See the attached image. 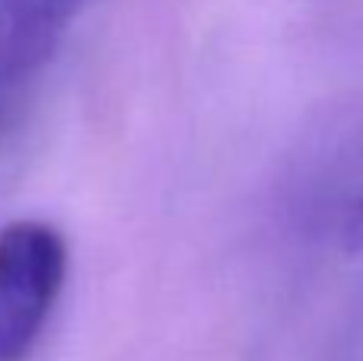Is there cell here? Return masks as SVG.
I'll list each match as a JSON object with an SVG mask.
<instances>
[{"mask_svg": "<svg viewBox=\"0 0 363 361\" xmlns=\"http://www.w3.org/2000/svg\"><path fill=\"white\" fill-rule=\"evenodd\" d=\"M93 0H0V87L19 90Z\"/></svg>", "mask_w": 363, "mask_h": 361, "instance_id": "7a4b0ae2", "label": "cell"}, {"mask_svg": "<svg viewBox=\"0 0 363 361\" xmlns=\"http://www.w3.org/2000/svg\"><path fill=\"white\" fill-rule=\"evenodd\" d=\"M13 87H0V134H4V125L10 119V106H13Z\"/></svg>", "mask_w": 363, "mask_h": 361, "instance_id": "277c9868", "label": "cell"}, {"mask_svg": "<svg viewBox=\"0 0 363 361\" xmlns=\"http://www.w3.org/2000/svg\"><path fill=\"white\" fill-rule=\"evenodd\" d=\"M345 247H347V253L363 256V195L354 202V211L345 224Z\"/></svg>", "mask_w": 363, "mask_h": 361, "instance_id": "3957f363", "label": "cell"}, {"mask_svg": "<svg viewBox=\"0 0 363 361\" xmlns=\"http://www.w3.org/2000/svg\"><path fill=\"white\" fill-rule=\"evenodd\" d=\"M67 240L48 221L0 227V361H29L67 281Z\"/></svg>", "mask_w": 363, "mask_h": 361, "instance_id": "6da1fadb", "label": "cell"}]
</instances>
